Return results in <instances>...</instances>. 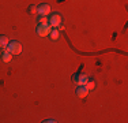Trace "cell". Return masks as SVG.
<instances>
[{
    "label": "cell",
    "mask_w": 128,
    "mask_h": 123,
    "mask_svg": "<svg viewBox=\"0 0 128 123\" xmlns=\"http://www.w3.org/2000/svg\"><path fill=\"white\" fill-rule=\"evenodd\" d=\"M7 49L8 52H11L12 55H19L20 52H22V44H20L19 41H15V40H12L11 42H8L7 45Z\"/></svg>",
    "instance_id": "cell-1"
},
{
    "label": "cell",
    "mask_w": 128,
    "mask_h": 123,
    "mask_svg": "<svg viewBox=\"0 0 128 123\" xmlns=\"http://www.w3.org/2000/svg\"><path fill=\"white\" fill-rule=\"evenodd\" d=\"M63 19H62V15L59 14V12H53V14H50L49 17H48V23L52 27H59L60 25H62Z\"/></svg>",
    "instance_id": "cell-2"
},
{
    "label": "cell",
    "mask_w": 128,
    "mask_h": 123,
    "mask_svg": "<svg viewBox=\"0 0 128 123\" xmlns=\"http://www.w3.org/2000/svg\"><path fill=\"white\" fill-rule=\"evenodd\" d=\"M50 30H52V26H50L49 23H38V26H37V34L40 37H46V36H49Z\"/></svg>",
    "instance_id": "cell-3"
},
{
    "label": "cell",
    "mask_w": 128,
    "mask_h": 123,
    "mask_svg": "<svg viewBox=\"0 0 128 123\" xmlns=\"http://www.w3.org/2000/svg\"><path fill=\"white\" fill-rule=\"evenodd\" d=\"M72 81H74L78 86L79 85H86V82L89 81V75H87V74H75V75L72 77Z\"/></svg>",
    "instance_id": "cell-4"
},
{
    "label": "cell",
    "mask_w": 128,
    "mask_h": 123,
    "mask_svg": "<svg viewBox=\"0 0 128 123\" xmlns=\"http://www.w3.org/2000/svg\"><path fill=\"white\" fill-rule=\"evenodd\" d=\"M37 14L41 15V17H48L50 14V6L46 4V3H42L37 7Z\"/></svg>",
    "instance_id": "cell-5"
},
{
    "label": "cell",
    "mask_w": 128,
    "mask_h": 123,
    "mask_svg": "<svg viewBox=\"0 0 128 123\" xmlns=\"http://www.w3.org/2000/svg\"><path fill=\"white\" fill-rule=\"evenodd\" d=\"M75 92H76V96H78L79 98H84L87 94H89V89H87L84 85H79Z\"/></svg>",
    "instance_id": "cell-6"
},
{
    "label": "cell",
    "mask_w": 128,
    "mask_h": 123,
    "mask_svg": "<svg viewBox=\"0 0 128 123\" xmlns=\"http://www.w3.org/2000/svg\"><path fill=\"white\" fill-rule=\"evenodd\" d=\"M11 59H12V53H11V52H8L7 49H3L2 60L4 62V63H8V62H11Z\"/></svg>",
    "instance_id": "cell-7"
},
{
    "label": "cell",
    "mask_w": 128,
    "mask_h": 123,
    "mask_svg": "<svg viewBox=\"0 0 128 123\" xmlns=\"http://www.w3.org/2000/svg\"><path fill=\"white\" fill-rule=\"evenodd\" d=\"M8 42H10V40H8L7 36H0V48L6 49L8 45Z\"/></svg>",
    "instance_id": "cell-8"
},
{
    "label": "cell",
    "mask_w": 128,
    "mask_h": 123,
    "mask_svg": "<svg viewBox=\"0 0 128 123\" xmlns=\"http://www.w3.org/2000/svg\"><path fill=\"white\" fill-rule=\"evenodd\" d=\"M49 37H50L52 40H59L60 32L57 30V27H52V30H50V33H49Z\"/></svg>",
    "instance_id": "cell-9"
},
{
    "label": "cell",
    "mask_w": 128,
    "mask_h": 123,
    "mask_svg": "<svg viewBox=\"0 0 128 123\" xmlns=\"http://www.w3.org/2000/svg\"><path fill=\"white\" fill-rule=\"evenodd\" d=\"M84 86H86V88L89 89V92H90V90H93V89L96 88V84H94V81H90V79H89V81L86 82V85H84Z\"/></svg>",
    "instance_id": "cell-10"
},
{
    "label": "cell",
    "mask_w": 128,
    "mask_h": 123,
    "mask_svg": "<svg viewBox=\"0 0 128 123\" xmlns=\"http://www.w3.org/2000/svg\"><path fill=\"white\" fill-rule=\"evenodd\" d=\"M37 22L38 23H48V17H41V15H40Z\"/></svg>",
    "instance_id": "cell-11"
},
{
    "label": "cell",
    "mask_w": 128,
    "mask_h": 123,
    "mask_svg": "<svg viewBox=\"0 0 128 123\" xmlns=\"http://www.w3.org/2000/svg\"><path fill=\"white\" fill-rule=\"evenodd\" d=\"M29 12L30 14H37V7L36 6H29Z\"/></svg>",
    "instance_id": "cell-12"
}]
</instances>
